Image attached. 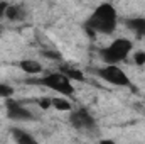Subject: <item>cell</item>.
<instances>
[{"instance_id": "obj_1", "label": "cell", "mask_w": 145, "mask_h": 144, "mask_svg": "<svg viewBox=\"0 0 145 144\" xmlns=\"http://www.w3.org/2000/svg\"><path fill=\"white\" fill-rule=\"evenodd\" d=\"M116 26L118 14L111 3H100L84 22V29L91 39H95L96 34H113Z\"/></svg>"}, {"instance_id": "obj_2", "label": "cell", "mask_w": 145, "mask_h": 144, "mask_svg": "<svg viewBox=\"0 0 145 144\" xmlns=\"http://www.w3.org/2000/svg\"><path fill=\"white\" fill-rule=\"evenodd\" d=\"M132 48H133V42L130 39L118 37L111 44H108L106 48L100 49V58L103 59L105 65H118V63L127 59V56L130 54Z\"/></svg>"}, {"instance_id": "obj_3", "label": "cell", "mask_w": 145, "mask_h": 144, "mask_svg": "<svg viewBox=\"0 0 145 144\" xmlns=\"http://www.w3.org/2000/svg\"><path fill=\"white\" fill-rule=\"evenodd\" d=\"M27 83H37V85L47 87V88H51V90H54V92H59V95H64V97H71L72 93H74L71 80H69L63 71L49 73V75L40 76V78H37V80H27Z\"/></svg>"}, {"instance_id": "obj_4", "label": "cell", "mask_w": 145, "mask_h": 144, "mask_svg": "<svg viewBox=\"0 0 145 144\" xmlns=\"http://www.w3.org/2000/svg\"><path fill=\"white\" fill-rule=\"evenodd\" d=\"M95 75L100 76L101 80H105L106 83L113 87H123V88H132V81L127 76V73L123 71L118 65H105L101 68H96Z\"/></svg>"}, {"instance_id": "obj_5", "label": "cell", "mask_w": 145, "mask_h": 144, "mask_svg": "<svg viewBox=\"0 0 145 144\" xmlns=\"http://www.w3.org/2000/svg\"><path fill=\"white\" fill-rule=\"evenodd\" d=\"M5 110H7V117L10 120H17V122L37 120V115L34 112H31L29 108L24 107L20 102L12 100V98H5Z\"/></svg>"}, {"instance_id": "obj_6", "label": "cell", "mask_w": 145, "mask_h": 144, "mask_svg": "<svg viewBox=\"0 0 145 144\" xmlns=\"http://www.w3.org/2000/svg\"><path fill=\"white\" fill-rule=\"evenodd\" d=\"M69 124L74 129H78V131H93L96 127V120L91 115V112L83 107L76 108V110H71Z\"/></svg>"}, {"instance_id": "obj_7", "label": "cell", "mask_w": 145, "mask_h": 144, "mask_svg": "<svg viewBox=\"0 0 145 144\" xmlns=\"http://www.w3.org/2000/svg\"><path fill=\"white\" fill-rule=\"evenodd\" d=\"M27 17V10L24 5H7L5 9V19L12 22H22Z\"/></svg>"}, {"instance_id": "obj_8", "label": "cell", "mask_w": 145, "mask_h": 144, "mask_svg": "<svg viewBox=\"0 0 145 144\" xmlns=\"http://www.w3.org/2000/svg\"><path fill=\"white\" fill-rule=\"evenodd\" d=\"M19 68L27 75H40L44 71L42 65L36 59H22V61H19Z\"/></svg>"}, {"instance_id": "obj_9", "label": "cell", "mask_w": 145, "mask_h": 144, "mask_svg": "<svg viewBox=\"0 0 145 144\" xmlns=\"http://www.w3.org/2000/svg\"><path fill=\"white\" fill-rule=\"evenodd\" d=\"M10 132H12L15 143H19V144H36V137H32L31 134H27V132L22 131V129L14 127V129H10Z\"/></svg>"}, {"instance_id": "obj_10", "label": "cell", "mask_w": 145, "mask_h": 144, "mask_svg": "<svg viewBox=\"0 0 145 144\" xmlns=\"http://www.w3.org/2000/svg\"><path fill=\"white\" fill-rule=\"evenodd\" d=\"M61 71L64 73L69 80H72V81H84L83 71H79V70H76V68H72V66H63Z\"/></svg>"}, {"instance_id": "obj_11", "label": "cell", "mask_w": 145, "mask_h": 144, "mask_svg": "<svg viewBox=\"0 0 145 144\" xmlns=\"http://www.w3.org/2000/svg\"><path fill=\"white\" fill-rule=\"evenodd\" d=\"M52 107L57 108V110H61V112H71L72 110V104L68 100V98H64V95H63V97L52 98Z\"/></svg>"}, {"instance_id": "obj_12", "label": "cell", "mask_w": 145, "mask_h": 144, "mask_svg": "<svg viewBox=\"0 0 145 144\" xmlns=\"http://www.w3.org/2000/svg\"><path fill=\"white\" fill-rule=\"evenodd\" d=\"M40 54L44 58H47V59H52V61H63V54L59 51H56V49H42Z\"/></svg>"}, {"instance_id": "obj_13", "label": "cell", "mask_w": 145, "mask_h": 144, "mask_svg": "<svg viewBox=\"0 0 145 144\" xmlns=\"http://www.w3.org/2000/svg\"><path fill=\"white\" fill-rule=\"evenodd\" d=\"M14 88L10 87V85H7V83H0V97L2 98H10L12 95H14Z\"/></svg>"}, {"instance_id": "obj_14", "label": "cell", "mask_w": 145, "mask_h": 144, "mask_svg": "<svg viewBox=\"0 0 145 144\" xmlns=\"http://www.w3.org/2000/svg\"><path fill=\"white\" fill-rule=\"evenodd\" d=\"M36 102H37V105H39L40 108L52 107V98H51V97H40V98H37Z\"/></svg>"}, {"instance_id": "obj_15", "label": "cell", "mask_w": 145, "mask_h": 144, "mask_svg": "<svg viewBox=\"0 0 145 144\" xmlns=\"http://www.w3.org/2000/svg\"><path fill=\"white\" fill-rule=\"evenodd\" d=\"M133 63H135V65H138V66L145 65V53H144V51L135 53V56H133Z\"/></svg>"}, {"instance_id": "obj_16", "label": "cell", "mask_w": 145, "mask_h": 144, "mask_svg": "<svg viewBox=\"0 0 145 144\" xmlns=\"http://www.w3.org/2000/svg\"><path fill=\"white\" fill-rule=\"evenodd\" d=\"M7 2H3V0H0V19H3L5 17V9H7Z\"/></svg>"}, {"instance_id": "obj_17", "label": "cell", "mask_w": 145, "mask_h": 144, "mask_svg": "<svg viewBox=\"0 0 145 144\" xmlns=\"http://www.w3.org/2000/svg\"><path fill=\"white\" fill-rule=\"evenodd\" d=\"M135 34H137V37H138V39H140V37H145V26H144V27H140Z\"/></svg>"}, {"instance_id": "obj_18", "label": "cell", "mask_w": 145, "mask_h": 144, "mask_svg": "<svg viewBox=\"0 0 145 144\" xmlns=\"http://www.w3.org/2000/svg\"><path fill=\"white\" fill-rule=\"evenodd\" d=\"M0 32H2V27H0Z\"/></svg>"}]
</instances>
